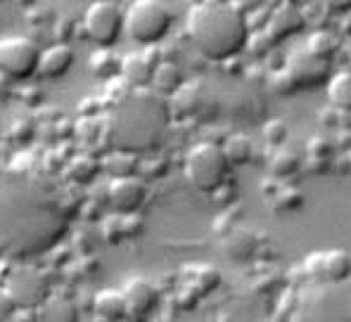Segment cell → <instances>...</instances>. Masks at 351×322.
Here are the masks:
<instances>
[{"label":"cell","mask_w":351,"mask_h":322,"mask_svg":"<svg viewBox=\"0 0 351 322\" xmlns=\"http://www.w3.org/2000/svg\"><path fill=\"white\" fill-rule=\"evenodd\" d=\"M185 31L199 55L221 64L240 57L250 38L245 17L230 3L216 0L195 3L185 19Z\"/></svg>","instance_id":"obj_1"},{"label":"cell","mask_w":351,"mask_h":322,"mask_svg":"<svg viewBox=\"0 0 351 322\" xmlns=\"http://www.w3.org/2000/svg\"><path fill=\"white\" fill-rule=\"evenodd\" d=\"M173 29V12L159 0H136L123 10V34L141 48H154Z\"/></svg>","instance_id":"obj_2"},{"label":"cell","mask_w":351,"mask_h":322,"mask_svg":"<svg viewBox=\"0 0 351 322\" xmlns=\"http://www.w3.org/2000/svg\"><path fill=\"white\" fill-rule=\"evenodd\" d=\"M228 175L230 166L219 145L202 140V143L193 145L190 152L185 154V178L202 195H211L221 185H226L228 183Z\"/></svg>","instance_id":"obj_3"},{"label":"cell","mask_w":351,"mask_h":322,"mask_svg":"<svg viewBox=\"0 0 351 322\" xmlns=\"http://www.w3.org/2000/svg\"><path fill=\"white\" fill-rule=\"evenodd\" d=\"M81 31L97 50H112L123 36V8L114 0H95L86 8Z\"/></svg>","instance_id":"obj_4"},{"label":"cell","mask_w":351,"mask_h":322,"mask_svg":"<svg viewBox=\"0 0 351 322\" xmlns=\"http://www.w3.org/2000/svg\"><path fill=\"white\" fill-rule=\"evenodd\" d=\"M3 287H5V292L10 294V299H12L14 308L24 310V313H34V310L53 294L48 273L36 266L12 268Z\"/></svg>","instance_id":"obj_5"},{"label":"cell","mask_w":351,"mask_h":322,"mask_svg":"<svg viewBox=\"0 0 351 322\" xmlns=\"http://www.w3.org/2000/svg\"><path fill=\"white\" fill-rule=\"evenodd\" d=\"M40 45L27 36L0 38V76L10 81H27L38 74Z\"/></svg>","instance_id":"obj_6"},{"label":"cell","mask_w":351,"mask_h":322,"mask_svg":"<svg viewBox=\"0 0 351 322\" xmlns=\"http://www.w3.org/2000/svg\"><path fill=\"white\" fill-rule=\"evenodd\" d=\"M105 201L114 216H136L147 201V185L138 175L117 178L107 185Z\"/></svg>","instance_id":"obj_7"},{"label":"cell","mask_w":351,"mask_h":322,"mask_svg":"<svg viewBox=\"0 0 351 322\" xmlns=\"http://www.w3.org/2000/svg\"><path fill=\"white\" fill-rule=\"evenodd\" d=\"M159 287L152 280L145 277H131L121 287L123 306H126V320L131 322H145L159 306Z\"/></svg>","instance_id":"obj_8"},{"label":"cell","mask_w":351,"mask_h":322,"mask_svg":"<svg viewBox=\"0 0 351 322\" xmlns=\"http://www.w3.org/2000/svg\"><path fill=\"white\" fill-rule=\"evenodd\" d=\"M306 273L311 280L323 284H339L347 282L351 273V258L344 249H330V251H318L306 258Z\"/></svg>","instance_id":"obj_9"},{"label":"cell","mask_w":351,"mask_h":322,"mask_svg":"<svg viewBox=\"0 0 351 322\" xmlns=\"http://www.w3.org/2000/svg\"><path fill=\"white\" fill-rule=\"evenodd\" d=\"M304 17H302V8L294 3H273V12L268 19L263 34L273 40V45L285 43L287 38H292L294 34L304 31Z\"/></svg>","instance_id":"obj_10"},{"label":"cell","mask_w":351,"mask_h":322,"mask_svg":"<svg viewBox=\"0 0 351 322\" xmlns=\"http://www.w3.org/2000/svg\"><path fill=\"white\" fill-rule=\"evenodd\" d=\"M282 69L287 71V76L294 81V86L299 88H311L318 86V83H328V64L325 62L313 60L311 55L302 53L290 55L285 60V66Z\"/></svg>","instance_id":"obj_11"},{"label":"cell","mask_w":351,"mask_h":322,"mask_svg":"<svg viewBox=\"0 0 351 322\" xmlns=\"http://www.w3.org/2000/svg\"><path fill=\"white\" fill-rule=\"evenodd\" d=\"M157 48H145V53H133L121 60L119 76L133 88H147L152 83L154 66L162 62V55L154 53Z\"/></svg>","instance_id":"obj_12"},{"label":"cell","mask_w":351,"mask_h":322,"mask_svg":"<svg viewBox=\"0 0 351 322\" xmlns=\"http://www.w3.org/2000/svg\"><path fill=\"white\" fill-rule=\"evenodd\" d=\"M76 62V53L71 45H58L53 43L50 48L40 50V60H38V74L43 79L58 81L64 79L66 74L71 71Z\"/></svg>","instance_id":"obj_13"},{"label":"cell","mask_w":351,"mask_h":322,"mask_svg":"<svg viewBox=\"0 0 351 322\" xmlns=\"http://www.w3.org/2000/svg\"><path fill=\"white\" fill-rule=\"evenodd\" d=\"M36 322H81V308L71 296L53 292L34 310Z\"/></svg>","instance_id":"obj_14"},{"label":"cell","mask_w":351,"mask_h":322,"mask_svg":"<svg viewBox=\"0 0 351 322\" xmlns=\"http://www.w3.org/2000/svg\"><path fill=\"white\" fill-rule=\"evenodd\" d=\"M149 86H152L159 95L171 97L185 86V74L176 60H162L157 66H154L152 83H149Z\"/></svg>","instance_id":"obj_15"},{"label":"cell","mask_w":351,"mask_h":322,"mask_svg":"<svg viewBox=\"0 0 351 322\" xmlns=\"http://www.w3.org/2000/svg\"><path fill=\"white\" fill-rule=\"evenodd\" d=\"M93 313L102 322H123L126 320V306H123L121 289H102L93 299Z\"/></svg>","instance_id":"obj_16"},{"label":"cell","mask_w":351,"mask_h":322,"mask_svg":"<svg viewBox=\"0 0 351 322\" xmlns=\"http://www.w3.org/2000/svg\"><path fill=\"white\" fill-rule=\"evenodd\" d=\"M221 152H223L228 166H247L252 159H254V143H252L250 135L245 133H230L221 140Z\"/></svg>","instance_id":"obj_17"},{"label":"cell","mask_w":351,"mask_h":322,"mask_svg":"<svg viewBox=\"0 0 351 322\" xmlns=\"http://www.w3.org/2000/svg\"><path fill=\"white\" fill-rule=\"evenodd\" d=\"M100 173H102L100 159L93 157V154H86V152L71 157L69 164H66V178L76 185H93Z\"/></svg>","instance_id":"obj_18"},{"label":"cell","mask_w":351,"mask_h":322,"mask_svg":"<svg viewBox=\"0 0 351 322\" xmlns=\"http://www.w3.org/2000/svg\"><path fill=\"white\" fill-rule=\"evenodd\" d=\"M138 164H141L138 154L123 152V149H112L110 154H105V157L100 159L102 171H107V173L112 175V180L138 175Z\"/></svg>","instance_id":"obj_19"},{"label":"cell","mask_w":351,"mask_h":322,"mask_svg":"<svg viewBox=\"0 0 351 322\" xmlns=\"http://www.w3.org/2000/svg\"><path fill=\"white\" fill-rule=\"evenodd\" d=\"M304 53L311 55L313 60H318V62H325V64H330V60H332V57H337V53H339V40H337V34H335V31H328V29L313 31V34L308 36L306 48H304Z\"/></svg>","instance_id":"obj_20"},{"label":"cell","mask_w":351,"mask_h":322,"mask_svg":"<svg viewBox=\"0 0 351 322\" xmlns=\"http://www.w3.org/2000/svg\"><path fill=\"white\" fill-rule=\"evenodd\" d=\"M328 100L337 112H351V74L349 69L335 71L328 79Z\"/></svg>","instance_id":"obj_21"},{"label":"cell","mask_w":351,"mask_h":322,"mask_svg":"<svg viewBox=\"0 0 351 322\" xmlns=\"http://www.w3.org/2000/svg\"><path fill=\"white\" fill-rule=\"evenodd\" d=\"M223 249L228 253V258L233 261H247V258L254 256L256 251V237L250 230H230L226 235Z\"/></svg>","instance_id":"obj_22"},{"label":"cell","mask_w":351,"mask_h":322,"mask_svg":"<svg viewBox=\"0 0 351 322\" xmlns=\"http://www.w3.org/2000/svg\"><path fill=\"white\" fill-rule=\"evenodd\" d=\"M88 69L95 79L114 81L121 69V57H117L114 50H95L88 60Z\"/></svg>","instance_id":"obj_23"},{"label":"cell","mask_w":351,"mask_h":322,"mask_svg":"<svg viewBox=\"0 0 351 322\" xmlns=\"http://www.w3.org/2000/svg\"><path fill=\"white\" fill-rule=\"evenodd\" d=\"M302 166H304V157H299L297 152H292V149H287V147H278L276 152H273L268 169H271L273 178L282 180V178H292Z\"/></svg>","instance_id":"obj_24"},{"label":"cell","mask_w":351,"mask_h":322,"mask_svg":"<svg viewBox=\"0 0 351 322\" xmlns=\"http://www.w3.org/2000/svg\"><path fill=\"white\" fill-rule=\"evenodd\" d=\"M287 138H290V128L282 119H268L263 123V140H266L271 147H285Z\"/></svg>","instance_id":"obj_25"},{"label":"cell","mask_w":351,"mask_h":322,"mask_svg":"<svg viewBox=\"0 0 351 322\" xmlns=\"http://www.w3.org/2000/svg\"><path fill=\"white\" fill-rule=\"evenodd\" d=\"M349 116L351 112H337V109L332 107H325L318 112V121H321V126L325 128V131H349Z\"/></svg>","instance_id":"obj_26"},{"label":"cell","mask_w":351,"mask_h":322,"mask_svg":"<svg viewBox=\"0 0 351 322\" xmlns=\"http://www.w3.org/2000/svg\"><path fill=\"white\" fill-rule=\"evenodd\" d=\"M335 145L330 135H313L306 143V159H332L335 157Z\"/></svg>","instance_id":"obj_27"},{"label":"cell","mask_w":351,"mask_h":322,"mask_svg":"<svg viewBox=\"0 0 351 322\" xmlns=\"http://www.w3.org/2000/svg\"><path fill=\"white\" fill-rule=\"evenodd\" d=\"M138 178L145 183V180H159L169 173V161L162 157H149V159H141L138 164Z\"/></svg>","instance_id":"obj_28"},{"label":"cell","mask_w":351,"mask_h":322,"mask_svg":"<svg viewBox=\"0 0 351 322\" xmlns=\"http://www.w3.org/2000/svg\"><path fill=\"white\" fill-rule=\"evenodd\" d=\"M268 201H276V211H294L304 204V195L294 188H282L280 185L278 192Z\"/></svg>","instance_id":"obj_29"},{"label":"cell","mask_w":351,"mask_h":322,"mask_svg":"<svg viewBox=\"0 0 351 322\" xmlns=\"http://www.w3.org/2000/svg\"><path fill=\"white\" fill-rule=\"evenodd\" d=\"M34 133H36V123L31 121V119H14V121H10V126H8V138L17 145L31 143Z\"/></svg>","instance_id":"obj_30"},{"label":"cell","mask_w":351,"mask_h":322,"mask_svg":"<svg viewBox=\"0 0 351 322\" xmlns=\"http://www.w3.org/2000/svg\"><path fill=\"white\" fill-rule=\"evenodd\" d=\"M107 133V123H102V119H81L76 123V138L88 140V143H95L100 135Z\"/></svg>","instance_id":"obj_31"},{"label":"cell","mask_w":351,"mask_h":322,"mask_svg":"<svg viewBox=\"0 0 351 322\" xmlns=\"http://www.w3.org/2000/svg\"><path fill=\"white\" fill-rule=\"evenodd\" d=\"M273 40L268 38L263 31H256V34H250V38H247V45H245V50L250 55H254V57H268L273 53Z\"/></svg>","instance_id":"obj_32"},{"label":"cell","mask_w":351,"mask_h":322,"mask_svg":"<svg viewBox=\"0 0 351 322\" xmlns=\"http://www.w3.org/2000/svg\"><path fill=\"white\" fill-rule=\"evenodd\" d=\"M76 29H81V24L76 19H66L62 17L55 22L53 27V36H55V43L58 45H69V40L76 36Z\"/></svg>","instance_id":"obj_33"},{"label":"cell","mask_w":351,"mask_h":322,"mask_svg":"<svg viewBox=\"0 0 351 322\" xmlns=\"http://www.w3.org/2000/svg\"><path fill=\"white\" fill-rule=\"evenodd\" d=\"M102 102L97 100V97H86V100H81V105H79V114H81V119H97V116H102Z\"/></svg>","instance_id":"obj_34"},{"label":"cell","mask_w":351,"mask_h":322,"mask_svg":"<svg viewBox=\"0 0 351 322\" xmlns=\"http://www.w3.org/2000/svg\"><path fill=\"white\" fill-rule=\"evenodd\" d=\"M14 313H17V308H14L12 299L5 292V287H0V322H8Z\"/></svg>","instance_id":"obj_35"},{"label":"cell","mask_w":351,"mask_h":322,"mask_svg":"<svg viewBox=\"0 0 351 322\" xmlns=\"http://www.w3.org/2000/svg\"><path fill=\"white\" fill-rule=\"evenodd\" d=\"M19 97H22V102H24V105H29V107H40V105H43V90H40V88H36L34 92L22 90V92H19Z\"/></svg>","instance_id":"obj_36"},{"label":"cell","mask_w":351,"mask_h":322,"mask_svg":"<svg viewBox=\"0 0 351 322\" xmlns=\"http://www.w3.org/2000/svg\"><path fill=\"white\" fill-rule=\"evenodd\" d=\"M8 322H36V315L34 313H24V310H17Z\"/></svg>","instance_id":"obj_37"},{"label":"cell","mask_w":351,"mask_h":322,"mask_svg":"<svg viewBox=\"0 0 351 322\" xmlns=\"http://www.w3.org/2000/svg\"><path fill=\"white\" fill-rule=\"evenodd\" d=\"M10 92H12V81L5 79V76H0V100H3V97H8Z\"/></svg>","instance_id":"obj_38"},{"label":"cell","mask_w":351,"mask_h":322,"mask_svg":"<svg viewBox=\"0 0 351 322\" xmlns=\"http://www.w3.org/2000/svg\"><path fill=\"white\" fill-rule=\"evenodd\" d=\"M3 161H5V149L0 147V164H3Z\"/></svg>","instance_id":"obj_39"}]
</instances>
